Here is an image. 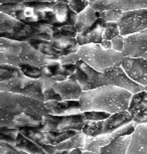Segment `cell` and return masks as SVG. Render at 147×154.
I'll return each mask as SVG.
<instances>
[{
	"instance_id": "cell-15",
	"label": "cell",
	"mask_w": 147,
	"mask_h": 154,
	"mask_svg": "<svg viewBox=\"0 0 147 154\" xmlns=\"http://www.w3.org/2000/svg\"><path fill=\"white\" fill-rule=\"evenodd\" d=\"M122 69L134 82L147 86V60L144 57H125Z\"/></svg>"
},
{
	"instance_id": "cell-6",
	"label": "cell",
	"mask_w": 147,
	"mask_h": 154,
	"mask_svg": "<svg viewBox=\"0 0 147 154\" xmlns=\"http://www.w3.org/2000/svg\"><path fill=\"white\" fill-rule=\"evenodd\" d=\"M50 114L44 101L28 96L6 91H0V120L18 115Z\"/></svg>"
},
{
	"instance_id": "cell-42",
	"label": "cell",
	"mask_w": 147,
	"mask_h": 154,
	"mask_svg": "<svg viewBox=\"0 0 147 154\" xmlns=\"http://www.w3.org/2000/svg\"><path fill=\"white\" fill-rule=\"evenodd\" d=\"M82 154H100V153H96V152H92V151H86V150H84Z\"/></svg>"
},
{
	"instance_id": "cell-31",
	"label": "cell",
	"mask_w": 147,
	"mask_h": 154,
	"mask_svg": "<svg viewBox=\"0 0 147 154\" xmlns=\"http://www.w3.org/2000/svg\"><path fill=\"white\" fill-rule=\"evenodd\" d=\"M84 115H85L87 121H102L110 117L112 114L103 111H85Z\"/></svg>"
},
{
	"instance_id": "cell-26",
	"label": "cell",
	"mask_w": 147,
	"mask_h": 154,
	"mask_svg": "<svg viewBox=\"0 0 147 154\" xmlns=\"http://www.w3.org/2000/svg\"><path fill=\"white\" fill-rule=\"evenodd\" d=\"M78 30L75 25H63V26H54V37L67 36V37H77Z\"/></svg>"
},
{
	"instance_id": "cell-29",
	"label": "cell",
	"mask_w": 147,
	"mask_h": 154,
	"mask_svg": "<svg viewBox=\"0 0 147 154\" xmlns=\"http://www.w3.org/2000/svg\"><path fill=\"white\" fill-rule=\"evenodd\" d=\"M19 68L26 77L31 78V79H40L42 77V69L38 66H34L31 65H22Z\"/></svg>"
},
{
	"instance_id": "cell-20",
	"label": "cell",
	"mask_w": 147,
	"mask_h": 154,
	"mask_svg": "<svg viewBox=\"0 0 147 154\" xmlns=\"http://www.w3.org/2000/svg\"><path fill=\"white\" fill-rule=\"evenodd\" d=\"M106 21L103 18H99L95 22L93 26L84 33H78L77 40L80 45H89V43H101L103 42V33Z\"/></svg>"
},
{
	"instance_id": "cell-2",
	"label": "cell",
	"mask_w": 147,
	"mask_h": 154,
	"mask_svg": "<svg viewBox=\"0 0 147 154\" xmlns=\"http://www.w3.org/2000/svg\"><path fill=\"white\" fill-rule=\"evenodd\" d=\"M76 65L77 71L75 75L83 91L106 86H118L130 91L132 94H136L145 89L144 86L131 80L124 72L122 66H116L106 72H98L82 60H78Z\"/></svg>"
},
{
	"instance_id": "cell-27",
	"label": "cell",
	"mask_w": 147,
	"mask_h": 154,
	"mask_svg": "<svg viewBox=\"0 0 147 154\" xmlns=\"http://www.w3.org/2000/svg\"><path fill=\"white\" fill-rule=\"evenodd\" d=\"M120 34L119 25L117 22H106L105 28H104L103 38L107 40H112L114 37Z\"/></svg>"
},
{
	"instance_id": "cell-28",
	"label": "cell",
	"mask_w": 147,
	"mask_h": 154,
	"mask_svg": "<svg viewBox=\"0 0 147 154\" xmlns=\"http://www.w3.org/2000/svg\"><path fill=\"white\" fill-rule=\"evenodd\" d=\"M62 66V63H60V60H54L47 65H45L44 66H41L42 69V75H47V77L54 78V75L60 74V69Z\"/></svg>"
},
{
	"instance_id": "cell-36",
	"label": "cell",
	"mask_w": 147,
	"mask_h": 154,
	"mask_svg": "<svg viewBox=\"0 0 147 154\" xmlns=\"http://www.w3.org/2000/svg\"><path fill=\"white\" fill-rule=\"evenodd\" d=\"M77 71V65H74V63H69V65H62L60 69V74L66 77L67 79L70 78V75L75 74Z\"/></svg>"
},
{
	"instance_id": "cell-18",
	"label": "cell",
	"mask_w": 147,
	"mask_h": 154,
	"mask_svg": "<svg viewBox=\"0 0 147 154\" xmlns=\"http://www.w3.org/2000/svg\"><path fill=\"white\" fill-rule=\"evenodd\" d=\"M53 88L60 95L63 100L79 101L82 96L83 89L78 80L68 79L63 82H56Z\"/></svg>"
},
{
	"instance_id": "cell-8",
	"label": "cell",
	"mask_w": 147,
	"mask_h": 154,
	"mask_svg": "<svg viewBox=\"0 0 147 154\" xmlns=\"http://www.w3.org/2000/svg\"><path fill=\"white\" fill-rule=\"evenodd\" d=\"M131 122L132 116L128 110H126V111L114 113L110 117L102 121H87L82 131L87 136L96 137L116 131Z\"/></svg>"
},
{
	"instance_id": "cell-25",
	"label": "cell",
	"mask_w": 147,
	"mask_h": 154,
	"mask_svg": "<svg viewBox=\"0 0 147 154\" xmlns=\"http://www.w3.org/2000/svg\"><path fill=\"white\" fill-rule=\"evenodd\" d=\"M21 75H23V72L19 66L0 63V82L13 79V78H16Z\"/></svg>"
},
{
	"instance_id": "cell-9",
	"label": "cell",
	"mask_w": 147,
	"mask_h": 154,
	"mask_svg": "<svg viewBox=\"0 0 147 154\" xmlns=\"http://www.w3.org/2000/svg\"><path fill=\"white\" fill-rule=\"evenodd\" d=\"M0 91L16 93L44 101L42 81L40 79H31L24 74L4 82H0Z\"/></svg>"
},
{
	"instance_id": "cell-19",
	"label": "cell",
	"mask_w": 147,
	"mask_h": 154,
	"mask_svg": "<svg viewBox=\"0 0 147 154\" xmlns=\"http://www.w3.org/2000/svg\"><path fill=\"white\" fill-rule=\"evenodd\" d=\"M127 154H147V124H139L135 128Z\"/></svg>"
},
{
	"instance_id": "cell-23",
	"label": "cell",
	"mask_w": 147,
	"mask_h": 154,
	"mask_svg": "<svg viewBox=\"0 0 147 154\" xmlns=\"http://www.w3.org/2000/svg\"><path fill=\"white\" fill-rule=\"evenodd\" d=\"M131 143V135L121 136L108 145L101 147L100 154H127L128 148Z\"/></svg>"
},
{
	"instance_id": "cell-21",
	"label": "cell",
	"mask_w": 147,
	"mask_h": 154,
	"mask_svg": "<svg viewBox=\"0 0 147 154\" xmlns=\"http://www.w3.org/2000/svg\"><path fill=\"white\" fill-rule=\"evenodd\" d=\"M99 18H101L100 11H97L96 9H94L93 7H91L89 5L86 9H84L82 12L78 14L75 26H76L78 32L84 33L91 26H93L95 22Z\"/></svg>"
},
{
	"instance_id": "cell-40",
	"label": "cell",
	"mask_w": 147,
	"mask_h": 154,
	"mask_svg": "<svg viewBox=\"0 0 147 154\" xmlns=\"http://www.w3.org/2000/svg\"><path fill=\"white\" fill-rule=\"evenodd\" d=\"M84 149L83 148H77V149H74V150H71V151H57V152L54 153V154H82L83 153Z\"/></svg>"
},
{
	"instance_id": "cell-46",
	"label": "cell",
	"mask_w": 147,
	"mask_h": 154,
	"mask_svg": "<svg viewBox=\"0 0 147 154\" xmlns=\"http://www.w3.org/2000/svg\"><path fill=\"white\" fill-rule=\"evenodd\" d=\"M90 2H94V1H97V0H89Z\"/></svg>"
},
{
	"instance_id": "cell-3",
	"label": "cell",
	"mask_w": 147,
	"mask_h": 154,
	"mask_svg": "<svg viewBox=\"0 0 147 154\" xmlns=\"http://www.w3.org/2000/svg\"><path fill=\"white\" fill-rule=\"evenodd\" d=\"M132 93L118 86H106L83 91L80 103L83 112L103 111L111 114L128 110Z\"/></svg>"
},
{
	"instance_id": "cell-44",
	"label": "cell",
	"mask_w": 147,
	"mask_h": 154,
	"mask_svg": "<svg viewBox=\"0 0 147 154\" xmlns=\"http://www.w3.org/2000/svg\"><path fill=\"white\" fill-rule=\"evenodd\" d=\"M144 57V59H146V60H147V53H146L145 54H144V57Z\"/></svg>"
},
{
	"instance_id": "cell-37",
	"label": "cell",
	"mask_w": 147,
	"mask_h": 154,
	"mask_svg": "<svg viewBox=\"0 0 147 154\" xmlns=\"http://www.w3.org/2000/svg\"><path fill=\"white\" fill-rule=\"evenodd\" d=\"M79 60H80L79 54L73 53V54H66V56L60 57V63H62V65H69V63H74V65H76Z\"/></svg>"
},
{
	"instance_id": "cell-41",
	"label": "cell",
	"mask_w": 147,
	"mask_h": 154,
	"mask_svg": "<svg viewBox=\"0 0 147 154\" xmlns=\"http://www.w3.org/2000/svg\"><path fill=\"white\" fill-rule=\"evenodd\" d=\"M101 45L103 46L104 48H112V42H111V40H107V39H103V42L100 43Z\"/></svg>"
},
{
	"instance_id": "cell-22",
	"label": "cell",
	"mask_w": 147,
	"mask_h": 154,
	"mask_svg": "<svg viewBox=\"0 0 147 154\" xmlns=\"http://www.w3.org/2000/svg\"><path fill=\"white\" fill-rule=\"evenodd\" d=\"M8 144L12 145V146L18 148V149L23 150L29 154H48L47 151L42 148L41 145L32 140H30L29 138L24 136L20 131L18 132V134H17L16 138Z\"/></svg>"
},
{
	"instance_id": "cell-16",
	"label": "cell",
	"mask_w": 147,
	"mask_h": 154,
	"mask_svg": "<svg viewBox=\"0 0 147 154\" xmlns=\"http://www.w3.org/2000/svg\"><path fill=\"white\" fill-rule=\"evenodd\" d=\"M128 111L132 116V122L136 125L147 124V92L141 91L132 95Z\"/></svg>"
},
{
	"instance_id": "cell-45",
	"label": "cell",
	"mask_w": 147,
	"mask_h": 154,
	"mask_svg": "<svg viewBox=\"0 0 147 154\" xmlns=\"http://www.w3.org/2000/svg\"><path fill=\"white\" fill-rule=\"evenodd\" d=\"M144 91L147 92V86H145V89H144Z\"/></svg>"
},
{
	"instance_id": "cell-13",
	"label": "cell",
	"mask_w": 147,
	"mask_h": 154,
	"mask_svg": "<svg viewBox=\"0 0 147 154\" xmlns=\"http://www.w3.org/2000/svg\"><path fill=\"white\" fill-rule=\"evenodd\" d=\"M147 53V28L124 36L122 54L125 57H143Z\"/></svg>"
},
{
	"instance_id": "cell-17",
	"label": "cell",
	"mask_w": 147,
	"mask_h": 154,
	"mask_svg": "<svg viewBox=\"0 0 147 154\" xmlns=\"http://www.w3.org/2000/svg\"><path fill=\"white\" fill-rule=\"evenodd\" d=\"M45 106L51 115L56 116H69L83 113L82 106H81L80 100L79 101H48L44 102Z\"/></svg>"
},
{
	"instance_id": "cell-7",
	"label": "cell",
	"mask_w": 147,
	"mask_h": 154,
	"mask_svg": "<svg viewBox=\"0 0 147 154\" xmlns=\"http://www.w3.org/2000/svg\"><path fill=\"white\" fill-rule=\"evenodd\" d=\"M78 54L80 60L98 72H106L116 66H121L125 59L122 53L113 48H104L100 43L80 45Z\"/></svg>"
},
{
	"instance_id": "cell-30",
	"label": "cell",
	"mask_w": 147,
	"mask_h": 154,
	"mask_svg": "<svg viewBox=\"0 0 147 154\" xmlns=\"http://www.w3.org/2000/svg\"><path fill=\"white\" fill-rule=\"evenodd\" d=\"M101 18H103L106 22H117L118 19L122 15L123 11L119 9H110L106 11H100Z\"/></svg>"
},
{
	"instance_id": "cell-35",
	"label": "cell",
	"mask_w": 147,
	"mask_h": 154,
	"mask_svg": "<svg viewBox=\"0 0 147 154\" xmlns=\"http://www.w3.org/2000/svg\"><path fill=\"white\" fill-rule=\"evenodd\" d=\"M48 101H63V98L54 88L44 89V102Z\"/></svg>"
},
{
	"instance_id": "cell-43",
	"label": "cell",
	"mask_w": 147,
	"mask_h": 154,
	"mask_svg": "<svg viewBox=\"0 0 147 154\" xmlns=\"http://www.w3.org/2000/svg\"><path fill=\"white\" fill-rule=\"evenodd\" d=\"M59 1L63 2V3H66V4H69L71 2V0H59Z\"/></svg>"
},
{
	"instance_id": "cell-33",
	"label": "cell",
	"mask_w": 147,
	"mask_h": 154,
	"mask_svg": "<svg viewBox=\"0 0 147 154\" xmlns=\"http://www.w3.org/2000/svg\"><path fill=\"white\" fill-rule=\"evenodd\" d=\"M89 5H90L89 0H71V2L69 3V6L72 8V10L78 14L86 9Z\"/></svg>"
},
{
	"instance_id": "cell-32",
	"label": "cell",
	"mask_w": 147,
	"mask_h": 154,
	"mask_svg": "<svg viewBox=\"0 0 147 154\" xmlns=\"http://www.w3.org/2000/svg\"><path fill=\"white\" fill-rule=\"evenodd\" d=\"M0 154H29L25 151L18 149L6 142L0 141Z\"/></svg>"
},
{
	"instance_id": "cell-10",
	"label": "cell",
	"mask_w": 147,
	"mask_h": 154,
	"mask_svg": "<svg viewBox=\"0 0 147 154\" xmlns=\"http://www.w3.org/2000/svg\"><path fill=\"white\" fill-rule=\"evenodd\" d=\"M87 119L83 113L69 116H56L48 114L44 117L42 128L54 132H65L69 130L82 131Z\"/></svg>"
},
{
	"instance_id": "cell-24",
	"label": "cell",
	"mask_w": 147,
	"mask_h": 154,
	"mask_svg": "<svg viewBox=\"0 0 147 154\" xmlns=\"http://www.w3.org/2000/svg\"><path fill=\"white\" fill-rule=\"evenodd\" d=\"M86 137H87V135L83 131H78L77 134L73 136L72 138L68 139V140L62 142L60 144L54 145V147H56L57 151H71L77 149V148H84Z\"/></svg>"
},
{
	"instance_id": "cell-34",
	"label": "cell",
	"mask_w": 147,
	"mask_h": 154,
	"mask_svg": "<svg viewBox=\"0 0 147 154\" xmlns=\"http://www.w3.org/2000/svg\"><path fill=\"white\" fill-rule=\"evenodd\" d=\"M83 149L86 150V151H92V152L100 153L101 147L99 146V144L97 143V141H96V139H95V137L87 136V137H86L85 145H84Z\"/></svg>"
},
{
	"instance_id": "cell-5",
	"label": "cell",
	"mask_w": 147,
	"mask_h": 154,
	"mask_svg": "<svg viewBox=\"0 0 147 154\" xmlns=\"http://www.w3.org/2000/svg\"><path fill=\"white\" fill-rule=\"evenodd\" d=\"M54 26L50 24L28 25L18 19L0 12V35L18 42H29L31 39L54 38Z\"/></svg>"
},
{
	"instance_id": "cell-39",
	"label": "cell",
	"mask_w": 147,
	"mask_h": 154,
	"mask_svg": "<svg viewBox=\"0 0 147 154\" xmlns=\"http://www.w3.org/2000/svg\"><path fill=\"white\" fill-rule=\"evenodd\" d=\"M59 0H1V3H29V2H54Z\"/></svg>"
},
{
	"instance_id": "cell-14",
	"label": "cell",
	"mask_w": 147,
	"mask_h": 154,
	"mask_svg": "<svg viewBox=\"0 0 147 154\" xmlns=\"http://www.w3.org/2000/svg\"><path fill=\"white\" fill-rule=\"evenodd\" d=\"M90 6L97 11L110 9L130 11L147 8V0H97L90 2Z\"/></svg>"
},
{
	"instance_id": "cell-1",
	"label": "cell",
	"mask_w": 147,
	"mask_h": 154,
	"mask_svg": "<svg viewBox=\"0 0 147 154\" xmlns=\"http://www.w3.org/2000/svg\"><path fill=\"white\" fill-rule=\"evenodd\" d=\"M0 8L1 12L6 13L28 25H75L78 17V13L72 10L69 4L60 1L14 4L1 3Z\"/></svg>"
},
{
	"instance_id": "cell-11",
	"label": "cell",
	"mask_w": 147,
	"mask_h": 154,
	"mask_svg": "<svg viewBox=\"0 0 147 154\" xmlns=\"http://www.w3.org/2000/svg\"><path fill=\"white\" fill-rule=\"evenodd\" d=\"M19 131L24 136L29 138L30 140L38 144H48V145H57L64 142L68 139L72 138L77 134L78 131L75 130H69L65 132H54L45 130L42 127L33 128V127H24L20 128Z\"/></svg>"
},
{
	"instance_id": "cell-38",
	"label": "cell",
	"mask_w": 147,
	"mask_h": 154,
	"mask_svg": "<svg viewBox=\"0 0 147 154\" xmlns=\"http://www.w3.org/2000/svg\"><path fill=\"white\" fill-rule=\"evenodd\" d=\"M111 42H112V48L117 51L122 53L123 48H124V36L123 35L119 34L118 36L114 37V38L111 40Z\"/></svg>"
},
{
	"instance_id": "cell-4",
	"label": "cell",
	"mask_w": 147,
	"mask_h": 154,
	"mask_svg": "<svg viewBox=\"0 0 147 154\" xmlns=\"http://www.w3.org/2000/svg\"><path fill=\"white\" fill-rule=\"evenodd\" d=\"M60 57L47 56L35 49L28 42H18L1 37L0 39V63L20 66L31 65L41 68Z\"/></svg>"
},
{
	"instance_id": "cell-12",
	"label": "cell",
	"mask_w": 147,
	"mask_h": 154,
	"mask_svg": "<svg viewBox=\"0 0 147 154\" xmlns=\"http://www.w3.org/2000/svg\"><path fill=\"white\" fill-rule=\"evenodd\" d=\"M120 34L123 36L139 32L147 28V8L123 11L118 19Z\"/></svg>"
}]
</instances>
